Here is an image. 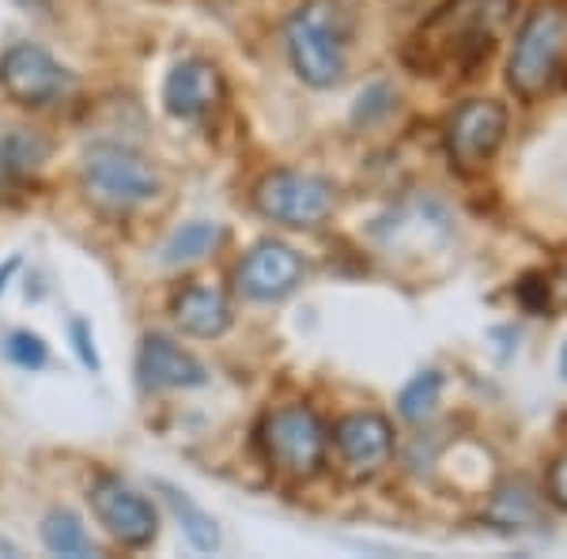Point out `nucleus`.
<instances>
[{
	"instance_id": "a878e982",
	"label": "nucleus",
	"mask_w": 567,
	"mask_h": 559,
	"mask_svg": "<svg viewBox=\"0 0 567 559\" xmlns=\"http://www.w3.org/2000/svg\"><path fill=\"white\" fill-rule=\"evenodd\" d=\"M16 269H20V258H12V261H8L4 265V269H0V291H4V283H8V277H12V272Z\"/></svg>"
},
{
	"instance_id": "5701e85b",
	"label": "nucleus",
	"mask_w": 567,
	"mask_h": 559,
	"mask_svg": "<svg viewBox=\"0 0 567 559\" xmlns=\"http://www.w3.org/2000/svg\"><path fill=\"white\" fill-rule=\"evenodd\" d=\"M69 333H72V344H76V352H80V360H84V366H91V371H99L95 341H91V329H87L84 318H72Z\"/></svg>"
},
{
	"instance_id": "f8f14e48",
	"label": "nucleus",
	"mask_w": 567,
	"mask_h": 559,
	"mask_svg": "<svg viewBox=\"0 0 567 559\" xmlns=\"http://www.w3.org/2000/svg\"><path fill=\"white\" fill-rule=\"evenodd\" d=\"M136 374H141L144 390H194V386H205L208 382L205 363L163 333H148L141 341Z\"/></svg>"
},
{
	"instance_id": "b1692460",
	"label": "nucleus",
	"mask_w": 567,
	"mask_h": 559,
	"mask_svg": "<svg viewBox=\"0 0 567 559\" xmlns=\"http://www.w3.org/2000/svg\"><path fill=\"white\" fill-rule=\"evenodd\" d=\"M548 499L560 510H567V457H560V462L548 469Z\"/></svg>"
},
{
	"instance_id": "f3484780",
	"label": "nucleus",
	"mask_w": 567,
	"mask_h": 559,
	"mask_svg": "<svg viewBox=\"0 0 567 559\" xmlns=\"http://www.w3.org/2000/svg\"><path fill=\"white\" fill-rule=\"evenodd\" d=\"M155 491H159L163 499H167V507L175 510V518L182 521V529H186L189 545H194L197 552H216V548H219V529H216V521L208 518L205 510H200L186 491H178L175 484L155 480Z\"/></svg>"
},
{
	"instance_id": "20e7f679",
	"label": "nucleus",
	"mask_w": 567,
	"mask_h": 559,
	"mask_svg": "<svg viewBox=\"0 0 567 559\" xmlns=\"http://www.w3.org/2000/svg\"><path fill=\"white\" fill-rule=\"evenodd\" d=\"M80 178L87 194L106 208H136L159 197V174L152 163L114 141L91 144L80 163Z\"/></svg>"
},
{
	"instance_id": "7ed1b4c3",
	"label": "nucleus",
	"mask_w": 567,
	"mask_h": 559,
	"mask_svg": "<svg viewBox=\"0 0 567 559\" xmlns=\"http://www.w3.org/2000/svg\"><path fill=\"white\" fill-rule=\"evenodd\" d=\"M564 53H567V8L542 4L537 12H529V20L518 31L507 65V84L523 99H537L556 80V72L564 65Z\"/></svg>"
},
{
	"instance_id": "6e6552de",
	"label": "nucleus",
	"mask_w": 567,
	"mask_h": 559,
	"mask_svg": "<svg viewBox=\"0 0 567 559\" xmlns=\"http://www.w3.org/2000/svg\"><path fill=\"white\" fill-rule=\"evenodd\" d=\"M0 87L12 103L27 110H42L58 103L69 91V72L42 50V45L20 42L0 58Z\"/></svg>"
},
{
	"instance_id": "0eeeda50",
	"label": "nucleus",
	"mask_w": 567,
	"mask_h": 559,
	"mask_svg": "<svg viewBox=\"0 0 567 559\" xmlns=\"http://www.w3.org/2000/svg\"><path fill=\"white\" fill-rule=\"evenodd\" d=\"M87 499H91V510H95L99 526H103L122 548H144L159 534V515H155V507L136 488L117 480V476H99V480L91 484Z\"/></svg>"
},
{
	"instance_id": "aec40b11",
	"label": "nucleus",
	"mask_w": 567,
	"mask_h": 559,
	"mask_svg": "<svg viewBox=\"0 0 567 559\" xmlns=\"http://www.w3.org/2000/svg\"><path fill=\"white\" fill-rule=\"evenodd\" d=\"M439 393H443V374H439V371H420L416 379L409 382L405 390H401L398 412L405 420H413V424H420V420H427L435 412Z\"/></svg>"
},
{
	"instance_id": "6ab92c4d",
	"label": "nucleus",
	"mask_w": 567,
	"mask_h": 559,
	"mask_svg": "<svg viewBox=\"0 0 567 559\" xmlns=\"http://www.w3.org/2000/svg\"><path fill=\"white\" fill-rule=\"evenodd\" d=\"M488 518L496 521L499 529H529L537 521V499L526 484H507V488L496 491L492 499Z\"/></svg>"
},
{
	"instance_id": "4468645a",
	"label": "nucleus",
	"mask_w": 567,
	"mask_h": 559,
	"mask_svg": "<svg viewBox=\"0 0 567 559\" xmlns=\"http://www.w3.org/2000/svg\"><path fill=\"white\" fill-rule=\"evenodd\" d=\"M175 322L182 333L200 337V341H213L224 337L231 325V302L219 288H205V283H189L175 296Z\"/></svg>"
},
{
	"instance_id": "393cba45",
	"label": "nucleus",
	"mask_w": 567,
	"mask_h": 559,
	"mask_svg": "<svg viewBox=\"0 0 567 559\" xmlns=\"http://www.w3.org/2000/svg\"><path fill=\"white\" fill-rule=\"evenodd\" d=\"M16 4H23L27 12H39V15H50L53 12V0H16Z\"/></svg>"
},
{
	"instance_id": "423d86ee",
	"label": "nucleus",
	"mask_w": 567,
	"mask_h": 559,
	"mask_svg": "<svg viewBox=\"0 0 567 559\" xmlns=\"http://www.w3.org/2000/svg\"><path fill=\"white\" fill-rule=\"evenodd\" d=\"M261 443H265L269 462L277 465L280 473L296 476V480H307V476H315L322 469L326 427H322V420L303 405L272 412L261 427Z\"/></svg>"
},
{
	"instance_id": "412c9836",
	"label": "nucleus",
	"mask_w": 567,
	"mask_h": 559,
	"mask_svg": "<svg viewBox=\"0 0 567 559\" xmlns=\"http://www.w3.org/2000/svg\"><path fill=\"white\" fill-rule=\"evenodd\" d=\"M4 355H8V363H16L20 371H42V366L50 363V348H45L42 337L31 333V329H16V333H8Z\"/></svg>"
},
{
	"instance_id": "bb28decb",
	"label": "nucleus",
	"mask_w": 567,
	"mask_h": 559,
	"mask_svg": "<svg viewBox=\"0 0 567 559\" xmlns=\"http://www.w3.org/2000/svg\"><path fill=\"white\" fill-rule=\"evenodd\" d=\"M560 374H564V382H567V341L560 348Z\"/></svg>"
},
{
	"instance_id": "1a4fd4ad",
	"label": "nucleus",
	"mask_w": 567,
	"mask_h": 559,
	"mask_svg": "<svg viewBox=\"0 0 567 559\" xmlns=\"http://www.w3.org/2000/svg\"><path fill=\"white\" fill-rule=\"evenodd\" d=\"M503 133H507V110L492 99H473L454 110L446 122V152H451L458 170H481L492 155L499 152Z\"/></svg>"
},
{
	"instance_id": "dca6fc26",
	"label": "nucleus",
	"mask_w": 567,
	"mask_h": 559,
	"mask_svg": "<svg viewBox=\"0 0 567 559\" xmlns=\"http://www.w3.org/2000/svg\"><path fill=\"white\" fill-rule=\"evenodd\" d=\"M224 224H213V219H194V224L178 227L175 235L167 238V246L159 250L163 265H194L205 261L208 253H216L224 246Z\"/></svg>"
},
{
	"instance_id": "a211bd4d",
	"label": "nucleus",
	"mask_w": 567,
	"mask_h": 559,
	"mask_svg": "<svg viewBox=\"0 0 567 559\" xmlns=\"http://www.w3.org/2000/svg\"><path fill=\"white\" fill-rule=\"evenodd\" d=\"M42 545L50 548L53 556H72V559H84V556H99L95 540L87 537V529L80 526V518L72 510H50L42 518Z\"/></svg>"
},
{
	"instance_id": "39448f33",
	"label": "nucleus",
	"mask_w": 567,
	"mask_h": 559,
	"mask_svg": "<svg viewBox=\"0 0 567 559\" xmlns=\"http://www.w3.org/2000/svg\"><path fill=\"white\" fill-rule=\"evenodd\" d=\"M254 205L261 216L284 227H318L333 213V186L307 170H272L254 189Z\"/></svg>"
},
{
	"instance_id": "9d476101",
	"label": "nucleus",
	"mask_w": 567,
	"mask_h": 559,
	"mask_svg": "<svg viewBox=\"0 0 567 559\" xmlns=\"http://www.w3.org/2000/svg\"><path fill=\"white\" fill-rule=\"evenodd\" d=\"M299 283H303V258L291 246L272 242V238L254 246L239 265V291L246 299L277 302L291 296Z\"/></svg>"
},
{
	"instance_id": "9b49d317",
	"label": "nucleus",
	"mask_w": 567,
	"mask_h": 559,
	"mask_svg": "<svg viewBox=\"0 0 567 559\" xmlns=\"http://www.w3.org/2000/svg\"><path fill=\"white\" fill-rule=\"evenodd\" d=\"M333 446H337V454H341L349 476L363 480V476H374L390 462L393 431L386 420L374 416V412H355V416H344L341 424L333 427Z\"/></svg>"
},
{
	"instance_id": "4be33fe9",
	"label": "nucleus",
	"mask_w": 567,
	"mask_h": 559,
	"mask_svg": "<svg viewBox=\"0 0 567 559\" xmlns=\"http://www.w3.org/2000/svg\"><path fill=\"white\" fill-rule=\"evenodd\" d=\"M390 110H393V91L386 84H374L371 91H363V95H360V106H355V122L371 125V122H379L382 114H390Z\"/></svg>"
},
{
	"instance_id": "2eb2a0df",
	"label": "nucleus",
	"mask_w": 567,
	"mask_h": 559,
	"mask_svg": "<svg viewBox=\"0 0 567 559\" xmlns=\"http://www.w3.org/2000/svg\"><path fill=\"white\" fill-rule=\"evenodd\" d=\"M53 144L39 130H23V125H4L0 130V189L20 186L42 163L50 159Z\"/></svg>"
},
{
	"instance_id": "f257e3e1",
	"label": "nucleus",
	"mask_w": 567,
	"mask_h": 559,
	"mask_svg": "<svg viewBox=\"0 0 567 559\" xmlns=\"http://www.w3.org/2000/svg\"><path fill=\"white\" fill-rule=\"evenodd\" d=\"M515 0H446L443 8L413 31L401 61L420 76H439L446 69H477L496 45V31Z\"/></svg>"
},
{
	"instance_id": "ddd939ff",
	"label": "nucleus",
	"mask_w": 567,
	"mask_h": 559,
	"mask_svg": "<svg viewBox=\"0 0 567 559\" xmlns=\"http://www.w3.org/2000/svg\"><path fill=\"white\" fill-rule=\"evenodd\" d=\"M219 91H224V84H219L216 65L189 58L178 61L167 72V80H163V106H167V114L182 117V122H197V117H205L219 103Z\"/></svg>"
},
{
	"instance_id": "f03ea898",
	"label": "nucleus",
	"mask_w": 567,
	"mask_h": 559,
	"mask_svg": "<svg viewBox=\"0 0 567 559\" xmlns=\"http://www.w3.org/2000/svg\"><path fill=\"white\" fill-rule=\"evenodd\" d=\"M284 45L296 76L310 87H333L344 76L349 12L337 0H307L284 27Z\"/></svg>"
}]
</instances>
